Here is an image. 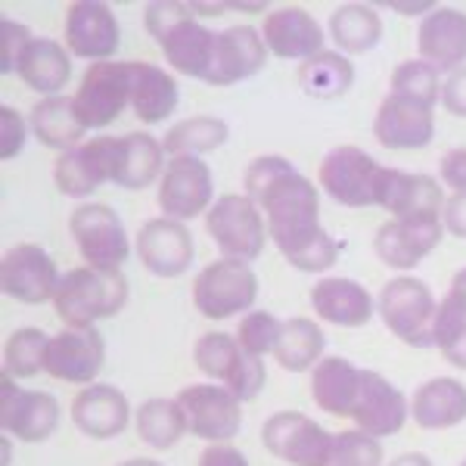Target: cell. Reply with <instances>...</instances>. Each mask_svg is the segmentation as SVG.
<instances>
[{
    "mask_svg": "<svg viewBox=\"0 0 466 466\" xmlns=\"http://www.w3.org/2000/svg\"><path fill=\"white\" fill-rule=\"evenodd\" d=\"M255 202L265 212L270 239L292 268L305 274H323L336 265L339 246L320 228L318 187L305 175H299L292 165L283 175H277L274 184H268Z\"/></svg>",
    "mask_w": 466,
    "mask_h": 466,
    "instance_id": "obj_1",
    "label": "cell"
},
{
    "mask_svg": "<svg viewBox=\"0 0 466 466\" xmlns=\"http://www.w3.org/2000/svg\"><path fill=\"white\" fill-rule=\"evenodd\" d=\"M127 302V280L116 268H75L59 280L54 308L69 327L116 318Z\"/></svg>",
    "mask_w": 466,
    "mask_h": 466,
    "instance_id": "obj_2",
    "label": "cell"
},
{
    "mask_svg": "<svg viewBox=\"0 0 466 466\" xmlns=\"http://www.w3.org/2000/svg\"><path fill=\"white\" fill-rule=\"evenodd\" d=\"M435 311H439V305L432 299V289L420 277L398 274L380 292L382 323L410 349H435Z\"/></svg>",
    "mask_w": 466,
    "mask_h": 466,
    "instance_id": "obj_3",
    "label": "cell"
},
{
    "mask_svg": "<svg viewBox=\"0 0 466 466\" xmlns=\"http://www.w3.org/2000/svg\"><path fill=\"white\" fill-rule=\"evenodd\" d=\"M258 299V277L246 261L218 258L193 280V305L206 320H228L249 314Z\"/></svg>",
    "mask_w": 466,
    "mask_h": 466,
    "instance_id": "obj_4",
    "label": "cell"
},
{
    "mask_svg": "<svg viewBox=\"0 0 466 466\" xmlns=\"http://www.w3.org/2000/svg\"><path fill=\"white\" fill-rule=\"evenodd\" d=\"M208 237L215 239L221 258L233 261H255L265 249L268 239V221L258 202L249 199L246 193H228L208 208L206 215Z\"/></svg>",
    "mask_w": 466,
    "mask_h": 466,
    "instance_id": "obj_5",
    "label": "cell"
},
{
    "mask_svg": "<svg viewBox=\"0 0 466 466\" xmlns=\"http://www.w3.org/2000/svg\"><path fill=\"white\" fill-rule=\"evenodd\" d=\"M69 230L72 239L78 246L81 258L90 268H116L131 255V243H127V230L118 218L116 208L103 206V202H85L69 215Z\"/></svg>",
    "mask_w": 466,
    "mask_h": 466,
    "instance_id": "obj_6",
    "label": "cell"
},
{
    "mask_svg": "<svg viewBox=\"0 0 466 466\" xmlns=\"http://www.w3.org/2000/svg\"><path fill=\"white\" fill-rule=\"evenodd\" d=\"M131 63H94L85 72L78 85L75 100V112H78L81 125L87 127H106L116 122L122 112L131 106Z\"/></svg>",
    "mask_w": 466,
    "mask_h": 466,
    "instance_id": "obj_7",
    "label": "cell"
},
{
    "mask_svg": "<svg viewBox=\"0 0 466 466\" xmlns=\"http://www.w3.org/2000/svg\"><path fill=\"white\" fill-rule=\"evenodd\" d=\"M382 165L358 147H336L323 156L318 177L329 199L349 208L377 206V177Z\"/></svg>",
    "mask_w": 466,
    "mask_h": 466,
    "instance_id": "obj_8",
    "label": "cell"
},
{
    "mask_svg": "<svg viewBox=\"0 0 466 466\" xmlns=\"http://www.w3.org/2000/svg\"><path fill=\"white\" fill-rule=\"evenodd\" d=\"M59 280L63 277L56 274V261L35 243L13 246L0 258V289L22 305L54 302Z\"/></svg>",
    "mask_w": 466,
    "mask_h": 466,
    "instance_id": "obj_9",
    "label": "cell"
},
{
    "mask_svg": "<svg viewBox=\"0 0 466 466\" xmlns=\"http://www.w3.org/2000/svg\"><path fill=\"white\" fill-rule=\"evenodd\" d=\"M177 404L184 410L187 432H193L202 441H212V445L230 441L243 423V410H239L243 401L228 386H212V382L187 386L177 395Z\"/></svg>",
    "mask_w": 466,
    "mask_h": 466,
    "instance_id": "obj_10",
    "label": "cell"
},
{
    "mask_svg": "<svg viewBox=\"0 0 466 466\" xmlns=\"http://www.w3.org/2000/svg\"><path fill=\"white\" fill-rule=\"evenodd\" d=\"M261 441L274 457L289 466H323L333 435L299 410H280L261 426Z\"/></svg>",
    "mask_w": 466,
    "mask_h": 466,
    "instance_id": "obj_11",
    "label": "cell"
},
{
    "mask_svg": "<svg viewBox=\"0 0 466 466\" xmlns=\"http://www.w3.org/2000/svg\"><path fill=\"white\" fill-rule=\"evenodd\" d=\"M103 360H106V342L96 327H69L50 336L44 373L72 386H90L103 370Z\"/></svg>",
    "mask_w": 466,
    "mask_h": 466,
    "instance_id": "obj_12",
    "label": "cell"
},
{
    "mask_svg": "<svg viewBox=\"0 0 466 466\" xmlns=\"http://www.w3.org/2000/svg\"><path fill=\"white\" fill-rule=\"evenodd\" d=\"M212 171L199 156H175L165 165L159 184V208L165 218H175V221L199 218L212 206Z\"/></svg>",
    "mask_w": 466,
    "mask_h": 466,
    "instance_id": "obj_13",
    "label": "cell"
},
{
    "mask_svg": "<svg viewBox=\"0 0 466 466\" xmlns=\"http://www.w3.org/2000/svg\"><path fill=\"white\" fill-rule=\"evenodd\" d=\"M0 426L19 441H47L59 426V404L47 392H25L0 373Z\"/></svg>",
    "mask_w": 466,
    "mask_h": 466,
    "instance_id": "obj_14",
    "label": "cell"
},
{
    "mask_svg": "<svg viewBox=\"0 0 466 466\" xmlns=\"http://www.w3.org/2000/svg\"><path fill=\"white\" fill-rule=\"evenodd\" d=\"M377 206L386 208L395 221L439 218L445 212V193L439 180L430 175H410V171L382 165L377 177Z\"/></svg>",
    "mask_w": 466,
    "mask_h": 466,
    "instance_id": "obj_15",
    "label": "cell"
},
{
    "mask_svg": "<svg viewBox=\"0 0 466 466\" xmlns=\"http://www.w3.org/2000/svg\"><path fill=\"white\" fill-rule=\"evenodd\" d=\"M268 44L261 32H255L252 25H230L224 32H215V50H212V66L206 72V85L228 87L237 81H246L252 75H258L268 63Z\"/></svg>",
    "mask_w": 466,
    "mask_h": 466,
    "instance_id": "obj_16",
    "label": "cell"
},
{
    "mask_svg": "<svg viewBox=\"0 0 466 466\" xmlns=\"http://www.w3.org/2000/svg\"><path fill=\"white\" fill-rule=\"evenodd\" d=\"M122 32H118V19L112 6L100 0H75L66 10V44L69 54L78 59H94V63H106L118 50Z\"/></svg>",
    "mask_w": 466,
    "mask_h": 466,
    "instance_id": "obj_17",
    "label": "cell"
},
{
    "mask_svg": "<svg viewBox=\"0 0 466 466\" xmlns=\"http://www.w3.org/2000/svg\"><path fill=\"white\" fill-rule=\"evenodd\" d=\"M435 134L432 106L413 96L389 94L373 118V137L386 149H423Z\"/></svg>",
    "mask_w": 466,
    "mask_h": 466,
    "instance_id": "obj_18",
    "label": "cell"
},
{
    "mask_svg": "<svg viewBox=\"0 0 466 466\" xmlns=\"http://www.w3.org/2000/svg\"><path fill=\"white\" fill-rule=\"evenodd\" d=\"M445 224L439 218H410V221H386L377 230L373 249L380 261L395 270H410L441 243Z\"/></svg>",
    "mask_w": 466,
    "mask_h": 466,
    "instance_id": "obj_19",
    "label": "cell"
},
{
    "mask_svg": "<svg viewBox=\"0 0 466 466\" xmlns=\"http://www.w3.org/2000/svg\"><path fill=\"white\" fill-rule=\"evenodd\" d=\"M112 153H116V137H94L59 156V162L54 165L59 193L72 199H85L96 193V187L109 184Z\"/></svg>",
    "mask_w": 466,
    "mask_h": 466,
    "instance_id": "obj_20",
    "label": "cell"
},
{
    "mask_svg": "<svg viewBox=\"0 0 466 466\" xmlns=\"http://www.w3.org/2000/svg\"><path fill=\"white\" fill-rule=\"evenodd\" d=\"M137 252L149 274L180 277L193 265V233L175 218H153L137 233Z\"/></svg>",
    "mask_w": 466,
    "mask_h": 466,
    "instance_id": "obj_21",
    "label": "cell"
},
{
    "mask_svg": "<svg viewBox=\"0 0 466 466\" xmlns=\"http://www.w3.org/2000/svg\"><path fill=\"white\" fill-rule=\"evenodd\" d=\"M420 59L439 72H457L466 66V13L457 6H435L423 16L417 32Z\"/></svg>",
    "mask_w": 466,
    "mask_h": 466,
    "instance_id": "obj_22",
    "label": "cell"
},
{
    "mask_svg": "<svg viewBox=\"0 0 466 466\" xmlns=\"http://www.w3.org/2000/svg\"><path fill=\"white\" fill-rule=\"evenodd\" d=\"M268 50L280 59H311L323 54V35L320 22L302 6H280V10L268 13L265 25H261Z\"/></svg>",
    "mask_w": 466,
    "mask_h": 466,
    "instance_id": "obj_23",
    "label": "cell"
},
{
    "mask_svg": "<svg viewBox=\"0 0 466 466\" xmlns=\"http://www.w3.org/2000/svg\"><path fill=\"white\" fill-rule=\"evenodd\" d=\"M72 423L87 439H116L131 423V404L125 392L106 382H90L72 398Z\"/></svg>",
    "mask_w": 466,
    "mask_h": 466,
    "instance_id": "obj_24",
    "label": "cell"
},
{
    "mask_svg": "<svg viewBox=\"0 0 466 466\" xmlns=\"http://www.w3.org/2000/svg\"><path fill=\"white\" fill-rule=\"evenodd\" d=\"M355 423L358 430L386 439V435L401 432V426L408 423V401L386 377L373 370H360V392L355 401Z\"/></svg>",
    "mask_w": 466,
    "mask_h": 466,
    "instance_id": "obj_25",
    "label": "cell"
},
{
    "mask_svg": "<svg viewBox=\"0 0 466 466\" xmlns=\"http://www.w3.org/2000/svg\"><path fill=\"white\" fill-rule=\"evenodd\" d=\"M165 175V149L162 140L153 134L134 131L116 137V153H112V184L125 190H147L153 180Z\"/></svg>",
    "mask_w": 466,
    "mask_h": 466,
    "instance_id": "obj_26",
    "label": "cell"
},
{
    "mask_svg": "<svg viewBox=\"0 0 466 466\" xmlns=\"http://www.w3.org/2000/svg\"><path fill=\"white\" fill-rule=\"evenodd\" d=\"M311 305L318 318L336 327H367L373 320L377 302L360 283L349 280V277H323L311 289Z\"/></svg>",
    "mask_w": 466,
    "mask_h": 466,
    "instance_id": "obj_27",
    "label": "cell"
},
{
    "mask_svg": "<svg viewBox=\"0 0 466 466\" xmlns=\"http://www.w3.org/2000/svg\"><path fill=\"white\" fill-rule=\"evenodd\" d=\"M410 417L420 430H451L466 420V386L461 380L435 377L413 392Z\"/></svg>",
    "mask_w": 466,
    "mask_h": 466,
    "instance_id": "obj_28",
    "label": "cell"
},
{
    "mask_svg": "<svg viewBox=\"0 0 466 466\" xmlns=\"http://www.w3.org/2000/svg\"><path fill=\"white\" fill-rule=\"evenodd\" d=\"M360 392V370L349 358L329 355L311 370V395L329 417H351Z\"/></svg>",
    "mask_w": 466,
    "mask_h": 466,
    "instance_id": "obj_29",
    "label": "cell"
},
{
    "mask_svg": "<svg viewBox=\"0 0 466 466\" xmlns=\"http://www.w3.org/2000/svg\"><path fill=\"white\" fill-rule=\"evenodd\" d=\"M159 47L171 69L190 78H206L208 66H212V50H215V32L206 28L193 13L190 19L177 22L168 35L159 37Z\"/></svg>",
    "mask_w": 466,
    "mask_h": 466,
    "instance_id": "obj_30",
    "label": "cell"
},
{
    "mask_svg": "<svg viewBox=\"0 0 466 466\" xmlns=\"http://www.w3.org/2000/svg\"><path fill=\"white\" fill-rule=\"evenodd\" d=\"M16 75L22 78V85H28L35 94L59 96V90L72 78V56L63 44L50 41V37H35L19 59Z\"/></svg>",
    "mask_w": 466,
    "mask_h": 466,
    "instance_id": "obj_31",
    "label": "cell"
},
{
    "mask_svg": "<svg viewBox=\"0 0 466 466\" xmlns=\"http://www.w3.org/2000/svg\"><path fill=\"white\" fill-rule=\"evenodd\" d=\"M131 109L144 125H159L177 109V81L153 63H131Z\"/></svg>",
    "mask_w": 466,
    "mask_h": 466,
    "instance_id": "obj_32",
    "label": "cell"
},
{
    "mask_svg": "<svg viewBox=\"0 0 466 466\" xmlns=\"http://www.w3.org/2000/svg\"><path fill=\"white\" fill-rule=\"evenodd\" d=\"M32 131L47 149H59V153H69V149L81 147L87 127L81 125L78 112H75L72 96H44L41 103H35L32 109Z\"/></svg>",
    "mask_w": 466,
    "mask_h": 466,
    "instance_id": "obj_33",
    "label": "cell"
},
{
    "mask_svg": "<svg viewBox=\"0 0 466 466\" xmlns=\"http://www.w3.org/2000/svg\"><path fill=\"white\" fill-rule=\"evenodd\" d=\"M323 329L308 318H289L280 327V339H277L274 360L287 373H305L323 360Z\"/></svg>",
    "mask_w": 466,
    "mask_h": 466,
    "instance_id": "obj_34",
    "label": "cell"
},
{
    "mask_svg": "<svg viewBox=\"0 0 466 466\" xmlns=\"http://www.w3.org/2000/svg\"><path fill=\"white\" fill-rule=\"evenodd\" d=\"M329 37H333V44L345 56L367 54V50L377 47L382 37L380 10H373L367 4H342L329 16Z\"/></svg>",
    "mask_w": 466,
    "mask_h": 466,
    "instance_id": "obj_35",
    "label": "cell"
},
{
    "mask_svg": "<svg viewBox=\"0 0 466 466\" xmlns=\"http://www.w3.org/2000/svg\"><path fill=\"white\" fill-rule=\"evenodd\" d=\"M299 85L314 100H339L345 90L355 85V66L339 50H323V54L302 63Z\"/></svg>",
    "mask_w": 466,
    "mask_h": 466,
    "instance_id": "obj_36",
    "label": "cell"
},
{
    "mask_svg": "<svg viewBox=\"0 0 466 466\" xmlns=\"http://www.w3.org/2000/svg\"><path fill=\"white\" fill-rule=\"evenodd\" d=\"M228 134L230 127L228 122L215 116H193L184 118V122L171 125L168 134L162 137V149L165 156H202V153H212L221 144H228Z\"/></svg>",
    "mask_w": 466,
    "mask_h": 466,
    "instance_id": "obj_37",
    "label": "cell"
},
{
    "mask_svg": "<svg viewBox=\"0 0 466 466\" xmlns=\"http://www.w3.org/2000/svg\"><path fill=\"white\" fill-rule=\"evenodd\" d=\"M137 435L156 451H168L187 432V420L177 398H149L137 410Z\"/></svg>",
    "mask_w": 466,
    "mask_h": 466,
    "instance_id": "obj_38",
    "label": "cell"
},
{
    "mask_svg": "<svg viewBox=\"0 0 466 466\" xmlns=\"http://www.w3.org/2000/svg\"><path fill=\"white\" fill-rule=\"evenodd\" d=\"M432 339H435V349L441 351V358H445L451 367L466 370V308L457 302L451 292L441 299L439 311H435Z\"/></svg>",
    "mask_w": 466,
    "mask_h": 466,
    "instance_id": "obj_39",
    "label": "cell"
},
{
    "mask_svg": "<svg viewBox=\"0 0 466 466\" xmlns=\"http://www.w3.org/2000/svg\"><path fill=\"white\" fill-rule=\"evenodd\" d=\"M50 336L37 327H22L6 339L4 349V373L13 380H28L44 370V358H47Z\"/></svg>",
    "mask_w": 466,
    "mask_h": 466,
    "instance_id": "obj_40",
    "label": "cell"
},
{
    "mask_svg": "<svg viewBox=\"0 0 466 466\" xmlns=\"http://www.w3.org/2000/svg\"><path fill=\"white\" fill-rule=\"evenodd\" d=\"M239 358H243V349L239 342L228 333H206L197 339V349H193V360L206 377L218 380L224 386V380L237 370Z\"/></svg>",
    "mask_w": 466,
    "mask_h": 466,
    "instance_id": "obj_41",
    "label": "cell"
},
{
    "mask_svg": "<svg viewBox=\"0 0 466 466\" xmlns=\"http://www.w3.org/2000/svg\"><path fill=\"white\" fill-rule=\"evenodd\" d=\"M382 445L377 435L364 430H345L333 435L327 463L323 466H380Z\"/></svg>",
    "mask_w": 466,
    "mask_h": 466,
    "instance_id": "obj_42",
    "label": "cell"
},
{
    "mask_svg": "<svg viewBox=\"0 0 466 466\" xmlns=\"http://www.w3.org/2000/svg\"><path fill=\"white\" fill-rule=\"evenodd\" d=\"M392 94L413 96V100H423L435 106V100H441V72L432 69L423 59L398 63L392 72Z\"/></svg>",
    "mask_w": 466,
    "mask_h": 466,
    "instance_id": "obj_43",
    "label": "cell"
},
{
    "mask_svg": "<svg viewBox=\"0 0 466 466\" xmlns=\"http://www.w3.org/2000/svg\"><path fill=\"white\" fill-rule=\"evenodd\" d=\"M280 327L283 323L274 318L270 311H252L239 320L237 327V342L243 351H249L255 358H265V355H274L277 349V339H280Z\"/></svg>",
    "mask_w": 466,
    "mask_h": 466,
    "instance_id": "obj_44",
    "label": "cell"
},
{
    "mask_svg": "<svg viewBox=\"0 0 466 466\" xmlns=\"http://www.w3.org/2000/svg\"><path fill=\"white\" fill-rule=\"evenodd\" d=\"M265 364H261V358L249 355V351H243V358H239L237 370L230 373L228 380H224V386L230 389L233 395L239 398V401H255L258 392L265 389Z\"/></svg>",
    "mask_w": 466,
    "mask_h": 466,
    "instance_id": "obj_45",
    "label": "cell"
},
{
    "mask_svg": "<svg viewBox=\"0 0 466 466\" xmlns=\"http://www.w3.org/2000/svg\"><path fill=\"white\" fill-rule=\"evenodd\" d=\"M32 41L35 37L28 32V25H22L16 19H0V72H16L22 54H25Z\"/></svg>",
    "mask_w": 466,
    "mask_h": 466,
    "instance_id": "obj_46",
    "label": "cell"
},
{
    "mask_svg": "<svg viewBox=\"0 0 466 466\" xmlns=\"http://www.w3.org/2000/svg\"><path fill=\"white\" fill-rule=\"evenodd\" d=\"M28 140V122L19 109L0 106V159H16Z\"/></svg>",
    "mask_w": 466,
    "mask_h": 466,
    "instance_id": "obj_47",
    "label": "cell"
},
{
    "mask_svg": "<svg viewBox=\"0 0 466 466\" xmlns=\"http://www.w3.org/2000/svg\"><path fill=\"white\" fill-rule=\"evenodd\" d=\"M190 16H193L190 4H149L144 10V25H147V32L159 41V37L168 35L177 22H184Z\"/></svg>",
    "mask_w": 466,
    "mask_h": 466,
    "instance_id": "obj_48",
    "label": "cell"
},
{
    "mask_svg": "<svg viewBox=\"0 0 466 466\" xmlns=\"http://www.w3.org/2000/svg\"><path fill=\"white\" fill-rule=\"evenodd\" d=\"M441 106L454 118H466V66L441 81Z\"/></svg>",
    "mask_w": 466,
    "mask_h": 466,
    "instance_id": "obj_49",
    "label": "cell"
},
{
    "mask_svg": "<svg viewBox=\"0 0 466 466\" xmlns=\"http://www.w3.org/2000/svg\"><path fill=\"white\" fill-rule=\"evenodd\" d=\"M439 177L454 193H466V149H451V153L441 156Z\"/></svg>",
    "mask_w": 466,
    "mask_h": 466,
    "instance_id": "obj_50",
    "label": "cell"
},
{
    "mask_svg": "<svg viewBox=\"0 0 466 466\" xmlns=\"http://www.w3.org/2000/svg\"><path fill=\"white\" fill-rule=\"evenodd\" d=\"M441 224H445L451 237L466 239V193H451L445 212H441Z\"/></svg>",
    "mask_w": 466,
    "mask_h": 466,
    "instance_id": "obj_51",
    "label": "cell"
},
{
    "mask_svg": "<svg viewBox=\"0 0 466 466\" xmlns=\"http://www.w3.org/2000/svg\"><path fill=\"white\" fill-rule=\"evenodd\" d=\"M199 466H249V461H246V454L239 448L221 441V445H208L202 451Z\"/></svg>",
    "mask_w": 466,
    "mask_h": 466,
    "instance_id": "obj_52",
    "label": "cell"
},
{
    "mask_svg": "<svg viewBox=\"0 0 466 466\" xmlns=\"http://www.w3.org/2000/svg\"><path fill=\"white\" fill-rule=\"evenodd\" d=\"M448 292L466 308V268H463V270H457V274H454V280H451V289H448Z\"/></svg>",
    "mask_w": 466,
    "mask_h": 466,
    "instance_id": "obj_53",
    "label": "cell"
},
{
    "mask_svg": "<svg viewBox=\"0 0 466 466\" xmlns=\"http://www.w3.org/2000/svg\"><path fill=\"white\" fill-rule=\"evenodd\" d=\"M190 6H193V13H197V19L199 16H221V13L230 10L228 4H190Z\"/></svg>",
    "mask_w": 466,
    "mask_h": 466,
    "instance_id": "obj_54",
    "label": "cell"
},
{
    "mask_svg": "<svg viewBox=\"0 0 466 466\" xmlns=\"http://www.w3.org/2000/svg\"><path fill=\"white\" fill-rule=\"evenodd\" d=\"M392 466H432V461L426 454H401L395 457Z\"/></svg>",
    "mask_w": 466,
    "mask_h": 466,
    "instance_id": "obj_55",
    "label": "cell"
},
{
    "mask_svg": "<svg viewBox=\"0 0 466 466\" xmlns=\"http://www.w3.org/2000/svg\"><path fill=\"white\" fill-rule=\"evenodd\" d=\"M122 466H165V463L149 461V457H134V461H127V463H122Z\"/></svg>",
    "mask_w": 466,
    "mask_h": 466,
    "instance_id": "obj_56",
    "label": "cell"
},
{
    "mask_svg": "<svg viewBox=\"0 0 466 466\" xmlns=\"http://www.w3.org/2000/svg\"><path fill=\"white\" fill-rule=\"evenodd\" d=\"M10 457H13V451H10V441L4 439V448H0V461H4V466H10Z\"/></svg>",
    "mask_w": 466,
    "mask_h": 466,
    "instance_id": "obj_57",
    "label": "cell"
},
{
    "mask_svg": "<svg viewBox=\"0 0 466 466\" xmlns=\"http://www.w3.org/2000/svg\"><path fill=\"white\" fill-rule=\"evenodd\" d=\"M461 466H466V461H463V463H461Z\"/></svg>",
    "mask_w": 466,
    "mask_h": 466,
    "instance_id": "obj_58",
    "label": "cell"
}]
</instances>
